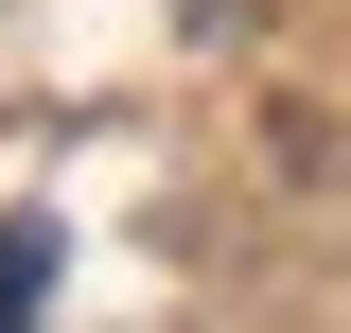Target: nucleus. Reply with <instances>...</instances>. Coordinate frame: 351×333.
Segmentation results:
<instances>
[{"instance_id":"f257e3e1","label":"nucleus","mask_w":351,"mask_h":333,"mask_svg":"<svg viewBox=\"0 0 351 333\" xmlns=\"http://www.w3.org/2000/svg\"><path fill=\"white\" fill-rule=\"evenodd\" d=\"M36 281H53V228H0V333H36Z\"/></svg>"}]
</instances>
